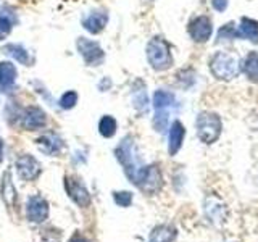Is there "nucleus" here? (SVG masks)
I'll return each instance as SVG.
<instances>
[{
  "label": "nucleus",
  "mask_w": 258,
  "mask_h": 242,
  "mask_svg": "<svg viewBox=\"0 0 258 242\" xmlns=\"http://www.w3.org/2000/svg\"><path fill=\"white\" fill-rule=\"evenodd\" d=\"M115 157L119 161V165L123 166L126 177L134 184L144 163L139 157V150H137V145L133 136H126L124 139L119 141V144L115 149Z\"/></svg>",
  "instance_id": "obj_1"
},
{
  "label": "nucleus",
  "mask_w": 258,
  "mask_h": 242,
  "mask_svg": "<svg viewBox=\"0 0 258 242\" xmlns=\"http://www.w3.org/2000/svg\"><path fill=\"white\" fill-rule=\"evenodd\" d=\"M145 56H147L150 68L155 71H166L174 63L171 47H169L168 40L161 36H155L149 40L147 47H145Z\"/></svg>",
  "instance_id": "obj_2"
},
{
  "label": "nucleus",
  "mask_w": 258,
  "mask_h": 242,
  "mask_svg": "<svg viewBox=\"0 0 258 242\" xmlns=\"http://www.w3.org/2000/svg\"><path fill=\"white\" fill-rule=\"evenodd\" d=\"M210 71L212 75L220 81H231L237 78L240 71L239 60L231 53L226 52H216L212 60H210Z\"/></svg>",
  "instance_id": "obj_3"
},
{
  "label": "nucleus",
  "mask_w": 258,
  "mask_h": 242,
  "mask_svg": "<svg viewBox=\"0 0 258 242\" xmlns=\"http://www.w3.org/2000/svg\"><path fill=\"white\" fill-rule=\"evenodd\" d=\"M221 118L212 111H202L197 116V137L204 144H215L221 136Z\"/></svg>",
  "instance_id": "obj_4"
},
{
  "label": "nucleus",
  "mask_w": 258,
  "mask_h": 242,
  "mask_svg": "<svg viewBox=\"0 0 258 242\" xmlns=\"http://www.w3.org/2000/svg\"><path fill=\"white\" fill-rule=\"evenodd\" d=\"M134 186H137L145 196H155L163 188V174L158 165H144L137 174Z\"/></svg>",
  "instance_id": "obj_5"
},
{
  "label": "nucleus",
  "mask_w": 258,
  "mask_h": 242,
  "mask_svg": "<svg viewBox=\"0 0 258 242\" xmlns=\"http://www.w3.org/2000/svg\"><path fill=\"white\" fill-rule=\"evenodd\" d=\"M75 45H76V50H78L81 58H83L86 67L97 68V67H100V65H103L105 50H103V47L97 42V40L81 36V37L76 39Z\"/></svg>",
  "instance_id": "obj_6"
},
{
  "label": "nucleus",
  "mask_w": 258,
  "mask_h": 242,
  "mask_svg": "<svg viewBox=\"0 0 258 242\" xmlns=\"http://www.w3.org/2000/svg\"><path fill=\"white\" fill-rule=\"evenodd\" d=\"M16 126L24 131H40L47 126V113L39 105H26L21 107Z\"/></svg>",
  "instance_id": "obj_7"
},
{
  "label": "nucleus",
  "mask_w": 258,
  "mask_h": 242,
  "mask_svg": "<svg viewBox=\"0 0 258 242\" xmlns=\"http://www.w3.org/2000/svg\"><path fill=\"white\" fill-rule=\"evenodd\" d=\"M15 168L18 176L26 183L37 179L40 173H42V165H40L39 160L34 155H31V153H23V155L16 158Z\"/></svg>",
  "instance_id": "obj_8"
},
{
  "label": "nucleus",
  "mask_w": 258,
  "mask_h": 242,
  "mask_svg": "<svg viewBox=\"0 0 258 242\" xmlns=\"http://www.w3.org/2000/svg\"><path fill=\"white\" fill-rule=\"evenodd\" d=\"M110 21V15L103 8H95V10L87 12L83 18H81V26H83L89 34L97 36L102 34L107 28V24Z\"/></svg>",
  "instance_id": "obj_9"
},
{
  "label": "nucleus",
  "mask_w": 258,
  "mask_h": 242,
  "mask_svg": "<svg viewBox=\"0 0 258 242\" xmlns=\"http://www.w3.org/2000/svg\"><path fill=\"white\" fill-rule=\"evenodd\" d=\"M187 32L194 42H197V44L207 42V40L212 37V32H213L212 20L205 15L196 16V18L190 20L189 26H187Z\"/></svg>",
  "instance_id": "obj_10"
},
{
  "label": "nucleus",
  "mask_w": 258,
  "mask_h": 242,
  "mask_svg": "<svg viewBox=\"0 0 258 242\" xmlns=\"http://www.w3.org/2000/svg\"><path fill=\"white\" fill-rule=\"evenodd\" d=\"M36 145L37 149L44 153V155L48 157H56L60 155L64 149V141L63 137L55 133V131H47L44 134H40L37 139H36Z\"/></svg>",
  "instance_id": "obj_11"
},
{
  "label": "nucleus",
  "mask_w": 258,
  "mask_h": 242,
  "mask_svg": "<svg viewBox=\"0 0 258 242\" xmlns=\"http://www.w3.org/2000/svg\"><path fill=\"white\" fill-rule=\"evenodd\" d=\"M64 189H67L70 199L79 207H89L91 205V194L87 188L81 183L79 177L76 176H67L64 177Z\"/></svg>",
  "instance_id": "obj_12"
},
{
  "label": "nucleus",
  "mask_w": 258,
  "mask_h": 242,
  "mask_svg": "<svg viewBox=\"0 0 258 242\" xmlns=\"http://www.w3.org/2000/svg\"><path fill=\"white\" fill-rule=\"evenodd\" d=\"M16 81H18V68L13 62L4 60L0 62V92L2 94H13L16 89Z\"/></svg>",
  "instance_id": "obj_13"
},
{
  "label": "nucleus",
  "mask_w": 258,
  "mask_h": 242,
  "mask_svg": "<svg viewBox=\"0 0 258 242\" xmlns=\"http://www.w3.org/2000/svg\"><path fill=\"white\" fill-rule=\"evenodd\" d=\"M26 216L31 223H44L48 216V202L42 196H31L26 204Z\"/></svg>",
  "instance_id": "obj_14"
},
{
  "label": "nucleus",
  "mask_w": 258,
  "mask_h": 242,
  "mask_svg": "<svg viewBox=\"0 0 258 242\" xmlns=\"http://www.w3.org/2000/svg\"><path fill=\"white\" fill-rule=\"evenodd\" d=\"M131 102L133 107L141 115H147L150 108V99L147 94V87L142 79H136L131 86Z\"/></svg>",
  "instance_id": "obj_15"
},
{
  "label": "nucleus",
  "mask_w": 258,
  "mask_h": 242,
  "mask_svg": "<svg viewBox=\"0 0 258 242\" xmlns=\"http://www.w3.org/2000/svg\"><path fill=\"white\" fill-rule=\"evenodd\" d=\"M18 21V13L12 7H8L7 4H0V42L8 39Z\"/></svg>",
  "instance_id": "obj_16"
},
{
  "label": "nucleus",
  "mask_w": 258,
  "mask_h": 242,
  "mask_svg": "<svg viewBox=\"0 0 258 242\" xmlns=\"http://www.w3.org/2000/svg\"><path fill=\"white\" fill-rule=\"evenodd\" d=\"M2 53L10 56L12 60H15L16 63L23 65V67H32L34 63V56L31 55V52L26 47L20 42H8L2 47Z\"/></svg>",
  "instance_id": "obj_17"
},
{
  "label": "nucleus",
  "mask_w": 258,
  "mask_h": 242,
  "mask_svg": "<svg viewBox=\"0 0 258 242\" xmlns=\"http://www.w3.org/2000/svg\"><path fill=\"white\" fill-rule=\"evenodd\" d=\"M185 137V128L179 119H176L169 126V133H168V153L171 157H174L177 152L181 150L182 142Z\"/></svg>",
  "instance_id": "obj_18"
},
{
  "label": "nucleus",
  "mask_w": 258,
  "mask_h": 242,
  "mask_svg": "<svg viewBox=\"0 0 258 242\" xmlns=\"http://www.w3.org/2000/svg\"><path fill=\"white\" fill-rule=\"evenodd\" d=\"M0 194H2V199H4L7 207H10V208L16 207V204H18V194H16V189H15V184H13V179H12V171H10V169H7V171L2 174Z\"/></svg>",
  "instance_id": "obj_19"
},
{
  "label": "nucleus",
  "mask_w": 258,
  "mask_h": 242,
  "mask_svg": "<svg viewBox=\"0 0 258 242\" xmlns=\"http://www.w3.org/2000/svg\"><path fill=\"white\" fill-rule=\"evenodd\" d=\"M177 237V229L171 224H158L152 229L149 242H174Z\"/></svg>",
  "instance_id": "obj_20"
},
{
  "label": "nucleus",
  "mask_w": 258,
  "mask_h": 242,
  "mask_svg": "<svg viewBox=\"0 0 258 242\" xmlns=\"http://www.w3.org/2000/svg\"><path fill=\"white\" fill-rule=\"evenodd\" d=\"M239 37L250 40L252 44H258V21L252 18H242L240 26L237 29Z\"/></svg>",
  "instance_id": "obj_21"
},
{
  "label": "nucleus",
  "mask_w": 258,
  "mask_h": 242,
  "mask_svg": "<svg viewBox=\"0 0 258 242\" xmlns=\"http://www.w3.org/2000/svg\"><path fill=\"white\" fill-rule=\"evenodd\" d=\"M176 102V97L171 91H165V89H158L152 95V105L155 110H168L173 107Z\"/></svg>",
  "instance_id": "obj_22"
},
{
  "label": "nucleus",
  "mask_w": 258,
  "mask_h": 242,
  "mask_svg": "<svg viewBox=\"0 0 258 242\" xmlns=\"http://www.w3.org/2000/svg\"><path fill=\"white\" fill-rule=\"evenodd\" d=\"M240 70L252 83H258V53L250 52L245 56V60L242 62Z\"/></svg>",
  "instance_id": "obj_23"
},
{
  "label": "nucleus",
  "mask_w": 258,
  "mask_h": 242,
  "mask_svg": "<svg viewBox=\"0 0 258 242\" xmlns=\"http://www.w3.org/2000/svg\"><path fill=\"white\" fill-rule=\"evenodd\" d=\"M116 131H118V123H116L115 116L103 115L99 119V133L102 137H105V139H111V137L116 134Z\"/></svg>",
  "instance_id": "obj_24"
},
{
  "label": "nucleus",
  "mask_w": 258,
  "mask_h": 242,
  "mask_svg": "<svg viewBox=\"0 0 258 242\" xmlns=\"http://www.w3.org/2000/svg\"><path fill=\"white\" fill-rule=\"evenodd\" d=\"M78 100H79V95L75 89H70V91H64L60 99H58V107L64 111L68 110H73L78 105Z\"/></svg>",
  "instance_id": "obj_25"
},
{
  "label": "nucleus",
  "mask_w": 258,
  "mask_h": 242,
  "mask_svg": "<svg viewBox=\"0 0 258 242\" xmlns=\"http://www.w3.org/2000/svg\"><path fill=\"white\" fill-rule=\"evenodd\" d=\"M168 119H169L168 110H155V116L152 118L153 129L157 133H165L168 128Z\"/></svg>",
  "instance_id": "obj_26"
},
{
  "label": "nucleus",
  "mask_w": 258,
  "mask_h": 242,
  "mask_svg": "<svg viewBox=\"0 0 258 242\" xmlns=\"http://www.w3.org/2000/svg\"><path fill=\"white\" fill-rule=\"evenodd\" d=\"M236 37H239V34H237L236 26H234V23L224 24L223 28H220V31H218V34H216L218 42H229V40H234Z\"/></svg>",
  "instance_id": "obj_27"
},
{
  "label": "nucleus",
  "mask_w": 258,
  "mask_h": 242,
  "mask_svg": "<svg viewBox=\"0 0 258 242\" xmlns=\"http://www.w3.org/2000/svg\"><path fill=\"white\" fill-rule=\"evenodd\" d=\"M177 83H179V86H182L184 89H189L190 86L196 84V73L189 68L179 71L177 73Z\"/></svg>",
  "instance_id": "obj_28"
},
{
  "label": "nucleus",
  "mask_w": 258,
  "mask_h": 242,
  "mask_svg": "<svg viewBox=\"0 0 258 242\" xmlns=\"http://www.w3.org/2000/svg\"><path fill=\"white\" fill-rule=\"evenodd\" d=\"M113 200L118 207H129L133 204V192L129 191H116L113 192Z\"/></svg>",
  "instance_id": "obj_29"
},
{
  "label": "nucleus",
  "mask_w": 258,
  "mask_h": 242,
  "mask_svg": "<svg viewBox=\"0 0 258 242\" xmlns=\"http://www.w3.org/2000/svg\"><path fill=\"white\" fill-rule=\"evenodd\" d=\"M111 87H113V81L108 76H103L99 81V84H97V89H99L100 92H107V91H110Z\"/></svg>",
  "instance_id": "obj_30"
},
{
  "label": "nucleus",
  "mask_w": 258,
  "mask_h": 242,
  "mask_svg": "<svg viewBox=\"0 0 258 242\" xmlns=\"http://www.w3.org/2000/svg\"><path fill=\"white\" fill-rule=\"evenodd\" d=\"M229 5V0H212V7L216 12H224Z\"/></svg>",
  "instance_id": "obj_31"
},
{
  "label": "nucleus",
  "mask_w": 258,
  "mask_h": 242,
  "mask_svg": "<svg viewBox=\"0 0 258 242\" xmlns=\"http://www.w3.org/2000/svg\"><path fill=\"white\" fill-rule=\"evenodd\" d=\"M4 158H5V144H4L2 136H0V163L4 161Z\"/></svg>",
  "instance_id": "obj_32"
},
{
  "label": "nucleus",
  "mask_w": 258,
  "mask_h": 242,
  "mask_svg": "<svg viewBox=\"0 0 258 242\" xmlns=\"http://www.w3.org/2000/svg\"><path fill=\"white\" fill-rule=\"evenodd\" d=\"M70 242H89L86 237H83V236H79V234H76V236L75 237H71L70 239Z\"/></svg>",
  "instance_id": "obj_33"
}]
</instances>
